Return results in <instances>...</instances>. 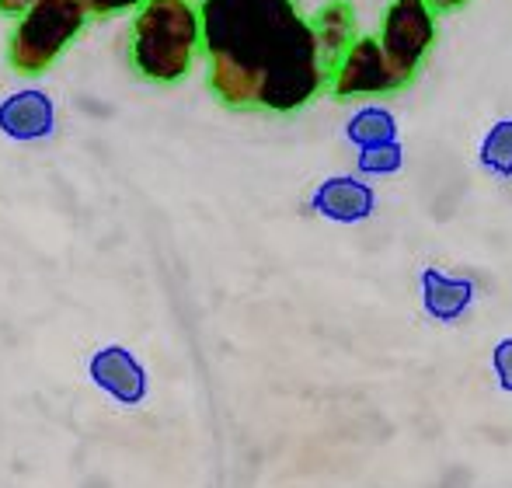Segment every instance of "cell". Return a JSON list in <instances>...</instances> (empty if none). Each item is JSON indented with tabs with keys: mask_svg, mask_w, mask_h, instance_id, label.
I'll use <instances>...</instances> for the list:
<instances>
[{
	"mask_svg": "<svg viewBox=\"0 0 512 488\" xmlns=\"http://www.w3.org/2000/svg\"><path fill=\"white\" fill-rule=\"evenodd\" d=\"M206 84L227 109L293 116L328 84L297 0H199Z\"/></svg>",
	"mask_w": 512,
	"mask_h": 488,
	"instance_id": "6da1fadb",
	"label": "cell"
},
{
	"mask_svg": "<svg viewBox=\"0 0 512 488\" xmlns=\"http://www.w3.org/2000/svg\"><path fill=\"white\" fill-rule=\"evenodd\" d=\"M203 56L196 0H143L133 11L129 60L140 77L154 84H178Z\"/></svg>",
	"mask_w": 512,
	"mask_h": 488,
	"instance_id": "7a4b0ae2",
	"label": "cell"
},
{
	"mask_svg": "<svg viewBox=\"0 0 512 488\" xmlns=\"http://www.w3.org/2000/svg\"><path fill=\"white\" fill-rule=\"evenodd\" d=\"M84 25H88V11L77 0H32L11 28L7 63L21 77L46 74L81 35Z\"/></svg>",
	"mask_w": 512,
	"mask_h": 488,
	"instance_id": "3957f363",
	"label": "cell"
},
{
	"mask_svg": "<svg viewBox=\"0 0 512 488\" xmlns=\"http://www.w3.org/2000/svg\"><path fill=\"white\" fill-rule=\"evenodd\" d=\"M408 84H411V77H405L394 67L377 35H356L352 46L328 67V84H324V91H328L331 98H338V102H349V98L394 95V91L408 88Z\"/></svg>",
	"mask_w": 512,
	"mask_h": 488,
	"instance_id": "277c9868",
	"label": "cell"
},
{
	"mask_svg": "<svg viewBox=\"0 0 512 488\" xmlns=\"http://www.w3.org/2000/svg\"><path fill=\"white\" fill-rule=\"evenodd\" d=\"M377 39L394 67L415 81V74L436 46V11L425 0H391Z\"/></svg>",
	"mask_w": 512,
	"mask_h": 488,
	"instance_id": "5b68a950",
	"label": "cell"
},
{
	"mask_svg": "<svg viewBox=\"0 0 512 488\" xmlns=\"http://www.w3.org/2000/svg\"><path fill=\"white\" fill-rule=\"evenodd\" d=\"M478 283L467 272H450L439 265H425L418 272V300L422 314L436 325H460L478 304Z\"/></svg>",
	"mask_w": 512,
	"mask_h": 488,
	"instance_id": "8992f818",
	"label": "cell"
},
{
	"mask_svg": "<svg viewBox=\"0 0 512 488\" xmlns=\"http://www.w3.org/2000/svg\"><path fill=\"white\" fill-rule=\"evenodd\" d=\"M310 210L321 220L338 227H356L377 213V189L363 175H331L314 185L310 192Z\"/></svg>",
	"mask_w": 512,
	"mask_h": 488,
	"instance_id": "52a82bcc",
	"label": "cell"
},
{
	"mask_svg": "<svg viewBox=\"0 0 512 488\" xmlns=\"http://www.w3.org/2000/svg\"><path fill=\"white\" fill-rule=\"evenodd\" d=\"M88 377L102 387L108 398H115L126 408H136L147 401V391H150L147 370H143V363L136 360L126 346L98 349L88 360Z\"/></svg>",
	"mask_w": 512,
	"mask_h": 488,
	"instance_id": "ba28073f",
	"label": "cell"
},
{
	"mask_svg": "<svg viewBox=\"0 0 512 488\" xmlns=\"http://www.w3.org/2000/svg\"><path fill=\"white\" fill-rule=\"evenodd\" d=\"M56 129V105L46 91L21 88L0 102V133L14 143L49 140Z\"/></svg>",
	"mask_w": 512,
	"mask_h": 488,
	"instance_id": "9c48e42d",
	"label": "cell"
},
{
	"mask_svg": "<svg viewBox=\"0 0 512 488\" xmlns=\"http://www.w3.org/2000/svg\"><path fill=\"white\" fill-rule=\"evenodd\" d=\"M310 28H314V42H317V49H321L324 67H331L359 35L356 7H352L349 0H328V4L317 7V14L310 18Z\"/></svg>",
	"mask_w": 512,
	"mask_h": 488,
	"instance_id": "30bf717a",
	"label": "cell"
},
{
	"mask_svg": "<svg viewBox=\"0 0 512 488\" xmlns=\"http://www.w3.org/2000/svg\"><path fill=\"white\" fill-rule=\"evenodd\" d=\"M345 140H349L356 150L401 140V122L391 109H387V105L370 102V105H363V109L352 112L349 122H345Z\"/></svg>",
	"mask_w": 512,
	"mask_h": 488,
	"instance_id": "8fae6325",
	"label": "cell"
},
{
	"mask_svg": "<svg viewBox=\"0 0 512 488\" xmlns=\"http://www.w3.org/2000/svg\"><path fill=\"white\" fill-rule=\"evenodd\" d=\"M478 164L495 182H512V116L495 119L492 126L481 133Z\"/></svg>",
	"mask_w": 512,
	"mask_h": 488,
	"instance_id": "7c38bea8",
	"label": "cell"
},
{
	"mask_svg": "<svg viewBox=\"0 0 512 488\" xmlns=\"http://www.w3.org/2000/svg\"><path fill=\"white\" fill-rule=\"evenodd\" d=\"M405 168V143H377V147H363L356 154V175L363 178H391Z\"/></svg>",
	"mask_w": 512,
	"mask_h": 488,
	"instance_id": "4fadbf2b",
	"label": "cell"
},
{
	"mask_svg": "<svg viewBox=\"0 0 512 488\" xmlns=\"http://www.w3.org/2000/svg\"><path fill=\"white\" fill-rule=\"evenodd\" d=\"M492 377L502 394H512V335H502L492 346Z\"/></svg>",
	"mask_w": 512,
	"mask_h": 488,
	"instance_id": "5bb4252c",
	"label": "cell"
},
{
	"mask_svg": "<svg viewBox=\"0 0 512 488\" xmlns=\"http://www.w3.org/2000/svg\"><path fill=\"white\" fill-rule=\"evenodd\" d=\"M88 11V18H112V14H129L143 4V0H77Z\"/></svg>",
	"mask_w": 512,
	"mask_h": 488,
	"instance_id": "9a60e30c",
	"label": "cell"
},
{
	"mask_svg": "<svg viewBox=\"0 0 512 488\" xmlns=\"http://www.w3.org/2000/svg\"><path fill=\"white\" fill-rule=\"evenodd\" d=\"M439 488H471V471H467V468L446 471L443 482H439Z\"/></svg>",
	"mask_w": 512,
	"mask_h": 488,
	"instance_id": "2e32d148",
	"label": "cell"
},
{
	"mask_svg": "<svg viewBox=\"0 0 512 488\" xmlns=\"http://www.w3.org/2000/svg\"><path fill=\"white\" fill-rule=\"evenodd\" d=\"M425 4H429L436 14H450V11H460V7H467L471 0H425Z\"/></svg>",
	"mask_w": 512,
	"mask_h": 488,
	"instance_id": "e0dca14e",
	"label": "cell"
},
{
	"mask_svg": "<svg viewBox=\"0 0 512 488\" xmlns=\"http://www.w3.org/2000/svg\"><path fill=\"white\" fill-rule=\"evenodd\" d=\"M28 4H32V0H0V14H14V18H18Z\"/></svg>",
	"mask_w": 512,
	"mask_h": 488,
	"instance_id": "ac0fdd59",
	"label": "cell"
}]
</instances>
